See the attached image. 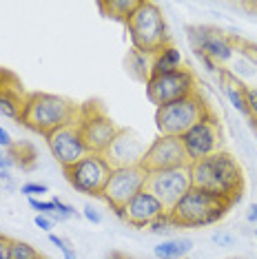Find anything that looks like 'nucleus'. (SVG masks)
<instances>
[{
    "mask_svg": "<svg viewBox=\"0 0 257 259\" xmlns=\"http://www.w3.org/2000/svg\"><path fill=\"white\" fill-rule=\"evenodd\" d=\"M191 184L235 204L244 191V170L229 151H220L191 164Z\"/></svg>",
    "mask_w": 257,
    "mask_h": 259,
    "instance_id": "1",
    "label": "nucleus"
},
{
    "mask_svg": "<svg viewBox=\"0 0 257 259\" xmlns=\"http://www.w3.org/2000/svg\"><path fill=\"white\" fill-rule=\"evenodd\" d=\"M33 222H36V226L40 228V231L42 233H54V226H56V222L51 220V217H47V215H36L33 217Z\"/></svg>",
    "mask_w": 257,
    "mask_h": 259,
    "instance_id": "33",
    "label": "nucleus"
},
{
    "mask_svg": "<svg viewBox=\"0 0 257 259\" xmlns=\"http://www.w3.org/2000/svg\"><path fill=\"white\" fill-rule=\"evenodd\" d=\"M49 241L56 246L58 250L62 252V257H64V259H78V255H75V248L71 246V241H69V239L58 237L56 233H49Z\"/></svg>",
    "mask_w": 257,
    "mask_h": 259,
    "instance_id": "26",
    "label": "nucleus"
},
{
    "mask_svg": "<svg viewBox=\"0 0 257 259\" xmlns=\"http://www.w3.org/2000/svg\"><path fill=\"white\" fill-rule=\"evenodd\" d=\"M18 191V182L11 173H0V193H16Z\"/></svg>",
    "mask_w": 257,
    "mask_h": 259,
    "instance_id": "30",
    "label": "nucleus"
},
{
    "mask_svg": "<svg viewBox=\"0 0 257 259\" xmlns=\"http://www.w3.org/2000/svg\"><path fill=\"white\" fill-rule=\"evenodd\" d=\"M246 220H248L250 224H257V202L248 206V210H246Z\"/></svg>",
    "mask_w": 257,
    "mask_h": 259,
    "instance_id": "36",
    "label": "nucleus"
},
{
    "mask_svg": "<svg viewBox=\"0 0 257 259\" xmlns=\"http://www.w3.org/2000/svg\"><path fill=\"white\" fill-rule=\"evenodd\" d=\"M144 153H147V142L131 128H120L111 146L104 151V160L111 164V168L140 166Z\"/></svg>",
    "mask_w": 257,
    "mask_h": 259,
    "instance_id": "15",
    "label": "nucleus"
},
{
    "mask_svg": "<svg viewBox=\"0 0 257 259\" xmlns=\"http://www.w3.org/2000/svg\"><path fill=\"white\" fill-rule=\"evenodd\" d=\"M144 87H147L149 102L155 104V109L197 93V80L189 69H180L166 75H151Z\"/></svg>",
    "mask_w": 257,
    "mask_h": 259,
    "instance_id": "7",
    "label": "nucleus"
},
{
    "mask_svg": "<svg viewBox=\"0 0 257 259\" xmlns=\"http://www.w3.org/2000/svg\"><path fill=\"white\" fill-rule=\"evenodd\" d=\"M175 228H178V226H175V224L171 222V217H168V213H166V215H162L157 222L151 224V226H149V233H153V235H164V239H166V235H171Z\"/></svg>",
    "mask_w": 257,
    "mask_h": 259,
    "instance_id": "27",
    "label": "nucleus"
},
{
    "mask_svg": "<svg viewBox=\"0 0 257 259\" xmlns=\"http://www.w3.org/2000/svg\"><path fill=\"white\" fill-rule=\"evenodd\" d=\"M20 193L27 199H42V195L49 193V186L42 184V182H27V184L20 186Z\"/></svg>",
    "mask_w": 257,
    "mask_h": 259,
    "instance_id": "25",
    "label": "nucleus"
},
{
    "mask_svg": "<svg viewBox=\"0 0 257 259\" xmlns=\"http://www.w3.org/2000/svg\"><path fill=\"white\" fill-rule=\"evenodd\" d=\"M25 102H27V96H20L16 93L11 87L5 84L0 89V113L9 120H18L22 117V109H25Z\"/></svg>",
    "mask_w": 257,
    "mask_h": 259,
    "instance_id": "21",
    "label": "nucleus"
},
{
    "mask_svg": "<svg viewBox=\"0 0 257 259\" xmlns=\"http://www.w3.org/2000/svg\"><path fill=\"white\" fill-rule=\"evenodd\" d=\"M211 241L215 246H222V248H231V246L237 244V237L233 233H229V231H215L211 235Z\"/></svg>",
    "mask_w": 257,
    "mask_h": 259,
    "instance_id": "28",
    "label": "nucleus"
},
{
    "mask_svg": "<svg viewBox=\"0 0 257 259\" xmlns=\"http://www.w3.org/2000/svg\"><path fill=\"white\" fill-rule=\"evenodd\" d=\"M166 213L168 210L160 204V199L144 188L142 193H138V195L133 197L122 210H118L115 215L122 217L126 224H131L133 228H149L151 224L157 222L162 215H166Z\"/></svg>",
    "mask_w": 257,
    "mask_h": 259,
    "instance_id": "16",
    "label": "nucleus"
},
{
    "mask_svg": "<svg viewBox=\"0 0 257 259\" xmlns=\"http://www.w3.org/2000/svg\"><path fill=\"white\" fill-rule=\"evenodd\" d=\"M184 69L182 60V51L173 45H166L164 49H160L157 54H153V64H151V75H166L175 73Z\"/></svg>",
    "mask_w": 257,
    "mask_h": 259,
    "instance_id": "18",
    "label": "nucleus"
},
{
    "mask_svg": "<svg viewBox=\"0 0 257 259\" xmlns=\"http://www.w3.org/2000/svg\"><path fill=\"white\" fill-rule=\"evenodd\" d=\"M98 7L107 18L120 20V22H128V18L133 16V11L140 7V0H102L98 3Z\"/></svg>",
    "mask_w": 257,
    "mask_h": 259,
    "instance_id": "22",
    "label": "nucleus"
},
{
    "mask_svg": "<svg viewBox=\"0 0 257 259\" xmlns=\"http://www.w3.org/2000/svg\"><path fill=\"white\" fill-rule=\"evenodd\" d=\"M115 259H136V257H126V255H115Z\"/></svg>",
    "mask_w": 257,
    "mask_h": 259,
    "instance_id": "37",
    "label": "nucleus"
},
{
    "mask_svg": "<svg viewBox=\"0 0 257 259\" xmlns=\"http://www.w3.org/2000/svg\"><path fill=\"white\" fill-rule=\"evenodd\" d=\"M144 188H147L149 193H153L166 210H171L173 206L193 188V184H191V166H180V168H168V170L149 173L147 186Z\"/></svg>",
    "mask_w": 257,
    "mask_h": 259,
    "instance_id": "11",
    "label": "nucleus"
},
{
    "mask_svg": "<svg viewBox=\"0 0 257 259\" xmlns=\"http://www.w3.org/2000/svg\"><path fill=\"white\" fill-rule=\"evenodd\" d=\"M0 259H11V239L0 235Z\"/></svg>",
    "mask_w": 257,
    "mask_h": 259,
    "instance_id": "34",
    "label": "nucleus"
},
{
    "mask_svg": "<svg viewBox=\"0 0 257 259\" xmlns=\"http://www.w3.org/2000/svg\"><path fill=\"white\" fill-rule=\"evenodd\" d=\"M78 126H80V133H82V140L89 153H100V155H104V151L111 146V142H113L115 135L120 131V126L104 111L96 107L80 109Z\"/></svg>",
    "mask_w": 257,
    "mask_h": 259,
    "instance_id": "10",
    "label": "nucleus"
},
{
    "mask_svg": "<svg viewBox=\"0 0 257 259\" xmlns=\"http://www.w3.org/2000/svg\"><path fill=\"white\" fill-rule=\"evenodd\" d=\"M220 82H222V91H224L226 100L231 102V107L239 111L242 115L248 117V104H246V84L237 78L235 73H231L229 69H218Z\"/></svg>",
    "mask_w": 257,
    "mask_h": 259,
    "instance_id": "17",
    "label": "nucleus"
},
{
    "mask_svg": "<svg viewBox=\"0 0 257 259\" xmlns=\"http://www.w3.org/2000/svg\"><path fill=\"white\" fill-rule=\"evenodd\" d=\"M149 173L142 166H126V168H113L109 175V182L102 191V199L118 213L131 202L138 193L144 191Z\"/></svg>",
    "mask_w": 257,
    "mask_h": 259,
    "instance_id": "8",
    "label": "nucleus"
},
{
    "mask_svg": "<svg viewBox=\"0 0 257 259\" xmlns=\"http://www.w3.org/2000/svg\"><path fill=\"white\" fill-rule=\"evenodd\" d=\"M193 239L191 237H166L157 246H153V257L155 259H184L193 250Z\"/></svg>",
    "mask_w": 257,
    "mask_h": 259,
    "instance_id": "19",
    "label": "nucleus"
},
{
    "mask_svg": "<svg viewBox=\"0 0 257 259\" xmlns=\"http://www.w3.org/2000/svg\"><path fill=\"white\" fill-rule=\"evenodd\" d=\"M14 146V138H11V133L0 124V149H11Z\"/></svg>",
    "mask_w": 257,
    "mask_h": 259,
    "instance_id": "35",
    "label": "nucleus"
},
{
    "mask_svg": "<svg viewBox=\"0 0 257 259\" xmlns=\"http://www.w3.org/2000/svg\"><path fill=\"white\" fill-rule=\"evenodd\" d=\"M246 104H248V120L257 124V87H246Z\"/></svg>",
    "mask_w": 257,
    "mask_h": 259,
    "instance_id": "29",
    "label": "nucleus"
},
{
    "mask_svg": "<svg viewBox=\"0 0 257 259\" xmlns=\"http://www.w3.org/2000/svg\"><path fill=\"white\" fill-rule=\"evenodd\" d=\"M47 146H49L54 160L60 164L62 170L78 164L82 157L89 155V149H87L82 133H80L78 122H71V124H64L58 131L47 135Z\"/></svg>",
    "mask_w": 257,
    "mask_h": 259,
    "instance_id": "13",
    "label": "nucleus"
},
{
    "mask_svg": "<svg viewBox=\"0 0 257 259\" xmlns=\"http://www.w3.org/2000/svg\"><path fill=\"white\" fill-rule=\"evenodd\" d=\"M51 202L56 204V222H69V220H73V217L80 215L71 204L62 202L60 197H51Z\"/></svg>",
    "mask_w": 257,
    "mask_h": 259,
    "instance_id": "24",
    "label": "nucleus"
},
{
    "mask_svg": "<svg viewBox=\"0 0 257 259\" xmlns=\"http://www.w3.org/2000/svg\"><path fill=\"white\" fill-rule=\"evenodd\" d=\"M111 170L113 168L104 160V155H100V153H89V155L82 157L78 164L64 168V178H67V182L75 191L82 193V195L100 197L104 186H107V182H109Z\"/></svg>",
    "mask_w": 257,
    "mask_h": 259,
    "instance_id": "6",
    "label": "nucleus"
},
{
    "mask_svg": "<svg viewBox=\"0 0 257 259\" xmlns=\"http://www.w3.org/2000/svg\"><path fill=\"white\" fill-rule=\"evenodd\" d=\"M189 40H191V47H193V51H195V56L208 58L213 64L229 62L233 54L237 51L231 38H226L220 29L206 27V25L189 27Z\"/></svg>",
    "mask_w": 257,
    "mask_h": 259,
    "instance_id": "14",
    "label": "nucleus"
},
{
    "mask_svg": "<svg viewBox=\"0 0 257 259\" xmlns=\"http://www.w3.org/2000/svg\"><path fill=\"white\" fill-rule=\"evenodd\" d=\"M78 115L80 107H75L71 100L56 96V93H29L25 109H22L20 124H25L36 133H42L47 138L60 126L78 122Z\"/></svg>",
    "mask_w": 257,
    "mask_h": 259,
    "instance_id": "2",
    "label": "nucleus"
},
{
    "mask_svg": "<svg viewBox=\"0 0 257 259\" xmlns=\"http://www.w3.org/2000/svg\"><path fill=\"white\" fill-rule=\"evenodd\" d=\"M126 29L131 47L136 51H142V54L153 56L160 49H164L166 45H171L164 14L151 0H140V7L128 18Z\"/></svg>",
    "mask_w": 257,
    "mask_h": 259,
    "instance_id": "4",
    "label": "nucleus"
},
{
    "mask_svg": "<svg viewBox=\"0 0 257 259\" xmlns=\"http://www.w3.org/2000/svg\"><path fill=\"white\" fill-rule=\"evenodd\" d=\"M82 217L89 224H96V226H98V224H102V213L96 208V206H91V204H87L82 208Z\"/></svg>",
    "mask_w": 257,
    "mask_h": 259,
    "instance_id": "32",
    "label": "nucleus"
},
{
    "mask_svg": "<svg viewBox=\"0 0 257 259\" xmlns=\"http://www.w3.org/2000/svg\"><path fill=\"white\" fill-rule=\"evenodd\" d=\"M184 151L189 162H200L208 155H215V153L224 151V135H222V126L218 122V117L213 113H208L202 122H197L193 128H189L182 138Z\"/></svg>",
    "mask_w": 257,
    "mask_h": 259,
    "instance_id": "9",
    "label": "nucleus"
},
{
    "mask_svg": "<svg viewBox=\"0 0 257 259\" xmlns=\"http://www.w3.org/2000/svg\"><path fill=\"white\" fill-rule=\"evenodd\" d=\"M147 173H157V170L191 166L186 157L184 144L180 138H168V135H157V138L147 146V153L140 164Z\"/></svg>",
    "mask_w": 257,
    "mask_h": 259,
    "instance_id": "12",
    "label": "nucleus"
},
{
    "mask_svg": "<svg viewBox=\"0 0 257 259\" xmlns=\"http://www.w3.org/2000/svg\"><path fill=\"white\" fill-rule=\"evenodd\" d=\"M151 64H153V56L151 54H142V51H136L131 49L126 56V71L133 80L138 82H144L151 78Z\"/></svg>",
    "mask_w": 257,
    "mask_h": 259,
    "instance_id": "20",
    "label": "nucleus"
},
{
    "mask_svg": "<svg viewBox=\"0 0 257 259\" xmlns=\"http://www.w3.org/2000/svg\"><path fill=\"white\" fill-rule=\"evenodd\" d=\"M11 259H40V252L27 241L11 239Z\"/></svg>",
    "mask_w": 257,
    "mask_h": 259,
    "instance_id": "23",
    "label": "nucleus"
},
{
    "mask_svg": "<svg viewBox=\"0 0 257 259\" xmlns=\"http://www.w3.org/2000/svg\"><path fill=\"white\" fill-rule=\"evenodd\" d=\"M233 202L211 193L191 188L178 204L168 210V217L178 228H204L218 224L231 210Z\"/></svg>",
    "mask_w": 257,
    "mask_h": 259,
    "instance_id": "3",
    "label": "nucleus"
},
{
    "mask_svg": "<svg viewBox=\"0 0 257 259\" xmlns=\"http://www.w3.org/2000/svg\"><path fill=\"white\" fill-rule=\"evenodd\" d=\"M16 166V160L11 155L9 149H0V173H11V168Z\"/></svg>",
    "mask_w": 257,
    "mask_h": 259,
    "instance_id": "31",
    "label": "nucleus"
},
{
    "mask_svg": "<svg viewBox=\"0 0 257 259\" xmlns=\"http://www.w3.org/2000/svg\"><path fill=\"white\" fill-rule=\"evenodd\" d=\"M255 239H257V231H255Z\"/></svg>",
    "mask_w": 257,
    "mask_h": 259,
    "instance_id": "38",
    "label": "nucleus"
},
{
    "mask_svg": "<svg viewBox=\"0 0 257 259\" xmlns=\"http://www.w3.org/2000/svg\"><path fill=\"white\" fill-rule=\"evenodd\" d=\"M211 113L208 104L202 100L200 93L178 100V102L164 104V107L155 109V126L160 135H168V138H182V135L193 128L197 122Z\"/></svg>",
    "mask_w": 257,
    "mask_h": 259,
    "instance_id": "5",
    "label": "nucleus"
}]
</instances>
